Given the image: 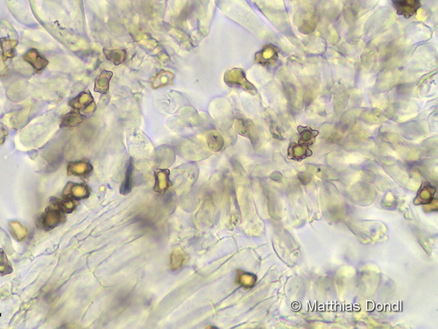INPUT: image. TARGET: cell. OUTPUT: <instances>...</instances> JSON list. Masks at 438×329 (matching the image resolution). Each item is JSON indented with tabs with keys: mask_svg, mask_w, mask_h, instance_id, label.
I'll return each instance as SVG.
<instances>
[{
	"mask_svg": "<svg viewBox=\"0 0 438 329\" xmlns=\"http://www.w3.org/2000/svg\"><path fill=\"white\" fill-rule=\"evenodd\" d=\"M92 170L90 163L87 162H73L69 164V173L76 176H85Z\"/></svg>",
	"mask_w": 438,
	"mask_h": 329,
	"instance_id": "9a60e30c",
	"label": "cell"
},
{
	"mask_svg": "<svg viewBox=\"0 0 438 329\" xmlns=\"http://www.w3.org/2000/svg\"><path fill=\"white\" fill-rule=\"evenodd\" d=\"M278 59V52L276 49L272 45H267L263 48L262 50L256 54V63L262 65L273 64Z\"/></svg>",
	"mask_w": 438,
	"mask_h": 329,
	"instance_id": "8992f818",
	"label": "cell"
},
{
	"mask_svg": "<svg viewBox=\"0 0 438 329\" xmlns=\"http://www.w3.org/2000/svg\"><path fill=\"white\" fill-rule=\"evenodd\" d=\"M13 272V269L9 262L7 261V255L2 248H0V274L6 275Z\"/></svg>",
	"mask_w": 438,
	"mask_h": 329,
	"instance_id": "d6986e66",
	"label": "cell"
},
{
	"mask_svg": "<svg viewBox=\"0 0 438 329\" xmlns=\"http://www.w3.org/2000/svg\"><path fill=\"white\" fill-rule=\"evenodd\" d=\"M84 120H85V116L81 114L80 111L73 109L70 113L63 115L62 118V124L63 127L73 128L84 122Z\"/></svg>",
	"mask_w": 438,
	"mask_h": 329,
	"instance_id": "9c48e42d",
	"label": "cell"
},
{
	"mask_svg": "<svg viewBox=\"0 0 438 329\" xmlns=\"http://www.w3.org/2000/svg\"><path fill=\"white\" fill-rule=\"evenodd\" d=\"M112 76H113V73L112 71H102L100 75H98L95 80V92L101 93V94H105L106 92H108L110 82L112 78Z\"/></svg>",
	"mask_w": 438,
	"mask_h": 329,
	"instance_id": "ba28073f",
	"label": "cell"
},
{
	"mask_svg": "<svg viewBox=\"0 0 438 329\" xmlns=\"http://www.w3.org/2000/svg\"><path fill=\"white\" fill-rule=\"evenodd\" d=\"M104 53L107 60L115 65L122 64L126 60V51L125 50H104Z\"/></svg>",
	"mask_w": 438,
	"mask_h": 329,
	"instance_id": "e0dca14e",
	"label": "cell"
},
{
	"mask_svg": "<svg viewBox=\"0 0 438 329\" xmlns=\"http://www.w3.org/2000/svg\"><path fill=\"white\" fill-rule=\"evenodd\" d=\"M393 5L398 14L406 18L414 15L420 8L419 0H393Z\"/></svg>",
	"mask_w": 438,
	"mask_h": 329,
	"instance_id": "277c9868",
	"label": "cell"
},
{
	"mask_svg": "<svg viewBox=\"0 0 438 329\" xmlns=\"http://www.w3.org/2000/svg\"><path fill=\"white\" fill-rule=\"evenodd\" d=\"M256 277L250 273H238V282L246 288L252 287L255 283Z\"/></svg>",
	"mask_w": 438,
	"mask_h": 329,
	"instance_id": "ac0fdd59",
	"label": "cell"
},
{
	"mask_svg": "<svg viewBox=\"0 0 438 329\" xmlns=\"http://www.w3.org/2000/svg\"><path fill=\"white\" fill-rule=\"evenodd\" d=\"M17 45V40L10 38L0 39V48L2 50L4 59H11L15 56V49Z\"/></svg>",
	"mask_w": 438,
	"mask_h": 329,
	"instance_id": "7c38bea8",
	"label": "cell"
},
{
	"mask_svg": "<svg viewBox=\"0 0 438 329\" xmlns=\"http://www.w3.org/2000/svg\"><path fill=\"white\" fill-rule=\"evenodd\" d=\"M93 104H94V99L91 93L89 92H84L80 93L73 99H71L69 105L72 109L89 112L91 105Z\"/></svg>",
	"mask_w": 438,
	"mask_h": 329,
	"instance_id": "5b68a950",
	"label": "cell"
},
{
	"mask_svg": "<svg viewBox=\"0 0 438 329\" xmlns=\"http://www.w3.org/2000/svg\"><path fill=\"white\" fill-rule=\"evenodd\" d=\"M23 60L31 65L36 72H42L49 65V61L35 49H31L23 56Z\"/></svg>",
	"mask_w": 438,
	"mask_h": 329,
	"instance_id": "3957f363",
	"label": "cell"
},
{
	"mask_svg": "<svg viewBox=\"0 0 438 329\" xmlns=\"http://www.w3.org/2000/svg\"><path fill=\"white\" fill-rule=\"evenodd\" d=\"M70 192L73 197L77 198H86L89 195V190H88L87 187L83 186V185H77V184H75L72 186Z\"/></svg>",
	"mask_w": 438,
	"mask_h": 329,
	"instance_id": "ffe728a7",
	"label": "cell"
},
{
	"mask_svg": "<svg viewBox=\"0 0 438 329\" xmlns=\"http://www.w3.org/2000/svg\"><path fill=\"white\" fill-rule=\"evenodd\" d=\"M170 186L169 181V171L167 170H160L156 174V183L154 190L157 192H164Z\"/></svg>",
	"mask_w": 438,
	"mask_h": 329,
	"instance_id": "5bb4252c",
	"label": "cell"
},
{
	"mask_svg": "<svg viewBox=\"0 0 438 329\" xmlns=\"http://www.w3.org/2000/svg\"><path fill=\"white\" fill-rule=\"evenodd\" d=\"M236 128L240 135L248 137L252 141L255 137L254 126H253L252 121L245 120V119H239L236 123Z\"/></svg>",
	"mask_w": 438,
	"mask_h": 329,
	"instance_id": "4fadbf2b",
	"label": "cell"
},
{
	"mask_svg": "<svg viewBox=\"0 0 438 329\" xmlns=\"http://www.w3.org/2000/svg\"><path fill=\"white\" fill-rule=\"evenodd\" d=\"M315 135H316V133H315L314 131H311V130H309L308 128H306L303 131L301 132V140L304 141V142L310 141Z\"/></svg>",
	"mask_w": 438,
	"mask_h": 329,
	"instance_id": "7402d4cb",
	"label": "cell"
},
{
	"mask_svg": "<svg viewBox=\"0 0 438 329\" xmlns=\"http://www.w3.org/2000/svg\"><path fill=\"white\" fill-rule=\"evenodd\" d=\"M174 80H175V75L173 74L171 71L162 70L151 79V85H152V88L159 89L173 85Z\"/></svg>",
	"mask_w": 438,
	"mask_h": 329,
	"instance_id": "52a82bcc",
	"label": "cell"
},
{
	"mask_svg": "<svg viewBox=\"0 0 438 329\" xmlns=\"http://www.w3.org/2000/svg\"><path fill=\"white\" fill-rule=\"evenodd\" d=\"M292 154L294 155V157L302 158V157L308 156V150L304 147L294 146L293 150H292Z\"/></svg>",
	"mask_w": 438,
	"mask_h": 329,
	"instance_id": "44dd1931",
	"label": "cell"
},
{
	"mask_svg": "<svg viewBox=\"0 0 438 329\" xmlns=\"http://www.w3.org/2000/svg\"><path fill=\"white\" fill-rule=\"evenodd\" d=\"M63 209L61 208L59 200H56L55 203H52L50 207L46 210L45 213L42 216V226L46 229H51L56 227L58 224L63 222Z\"/></svg>",
	"mask_w": 438,
	"mask_h": 329,
	"instance_id": "7a4b0ae2",
	"label": "cell"
},
{
	"mask_svg": "<svg viewBox=\"0 0 438 329\" xmlns=\"http://www.w3.org/2000/svg\"><path fill=\"white\" fill-rule=\"evenodd\" d=\"M224 80L225 84L229 86H238L243 90L249 91V92H252L255 90L254 86L247 80V78L245 77V71L241 69H238V68H233L231 70H228L224 74Z\"/></svg>",
	"mask_w": 438,
	"mask_h": 329,
	"instance_id": "6da1fadb",
	"label": "cell"
},
{
	"mask_svg": "<svg viewBox=\"0 0 438 329\" xmlns=\"http://www.w3.org/2000/svg\"><path fill=\"white\" fill-rule=\"evenodd\" d=\"M187 261V255L185 252L180 247L175 248L171 255H170V267L172 269L176 270V269H181L182 265L185 263Z\"/></svg>",
	"mask_w": 438,
	"mask_h": 329,
	"instance_id": "8fae6325",
	"label": "cell"
},
{
	"mask_svg": "<svg viewBox=\"0 0 438 329\" xmlns=\"http://www.w3.org/2000/svg\"><path fill=\"white\" fill-rule=\"evenodd\" d=\"M206 142L209 149L214 152H218L224 148V138L217 131H210L207 134Z\"/></svg>",
	"mask_w": 438,
	"mask_h": 329,
	"instance_id": "30bf717a",
	"label": "cell"
},
{
	"mask_svg": "<svg viewBox=\"0 0 438 329\" xmlns=\"http://www.w3.org/2000/svg\"><path fill=\"white\" fill-rule=\"evenodd\" d=\"M133 159H130L126 167V176L121 186V193L124 195L128 194L133 189Z\"/></svg>",
	"mask_w": 438,
	"mask_h": 329,
	"instance_id": "2e32d148",
	"label": "cell"
}]
</instances>
